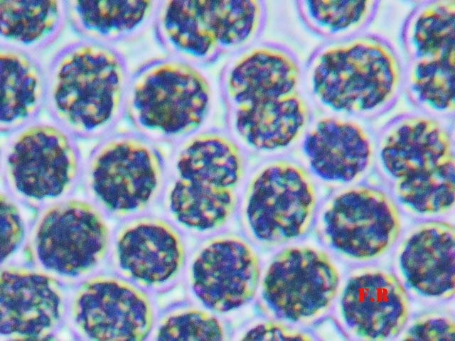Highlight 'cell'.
<instances>
[{
  "label": "cell",
  "mask_w": 455,
  "mask_h": 341,
  "mask_svg": "<svg viewBox=\"0 0 455 341\" xmlns=\"http://www.w3.org/2000/svg\"><path fill=\"white\" fill-rule=\"evenodd\" d=\"M159 0H67L68 23L81 38L114 46L152 28Z\"/></svg>",
  "instance_id": "obj_22"
},
{
  "label": "cell",
  "mask_w": 455,
  "mask_h": 341,
  "mask_svg": "<svg viewBox=\"0 0 455 341\" xmlns=\"http://www.w3.org/2000/svg\"><path fill=\"white\" fill-rule=\"evenodd\" d=\"M0 131H14L45 107L46 67L38 55L0 46Z\"/></svg>",
  "instance_id": "obj_23"
},
{
  "label": "cell",
  "mask_w": 455,
  "mask_h": 341,
  "mask_svg": "<svg viewBox=\"0 0 455 341\" xmlns=\"http://www.w3.org/2000/svg\"><path fill=\"white\" fill-rule=\"evenodd\" d=\"M454 228L441 221L417 227L403 241L399 265L407 284L429 298H449L454 293Z\"/></svg>",
  "instance_id": "obj_20"
},
{
  "label": "cell",
  "mask_w": 455,
  "mask_h": 341,
  "mask_svg": "<svg viewBox=\"0 0 455 341\" xmlns=\"http://www.w3.org/2000/svg\"><path fill=\"white\" fill-rule=\"evenodd\" d=\"M455 57L407 61L404 85L410 99L426 114L450 117L455 110Z\"/></svg>",
  "instance_id": "obj_27"
},
{
  "label": "cell",
  "mask_w": 455,
  "mask_h": 341,
  "mask_svg": "<svg viewBox=\"0 0 455 341\" xmlns=\"http://www.w3.org/2000/svg\"><path fill=\"white\" fill-rule=\"evenodd\" d=\"M301 75L299 64L289 51L252 44L227 62L220 86L224 101L258 94L284 96L298 91Z\"/></svg>",
  "instance_id": "obj_21"
},
{
  "label": "cell",
  "mask_w": 455,
  "mask_h": 341,
  "mask_svg": "<svg viewBox=\"0 0 455 341\" xmlns=\"http://www.w3.org/2000/svg\"><path fill=\"white\" fill-rule=\"evenodd\" d=\"M5 135L1 173L16 199L50 205L68 195L82 178L84 160L77 139L53 121L36 120Z\"/></svg>",
  "instance_id": "obj_8"
},
{
  "label": "cell",
  "mask_w": 455,
  "mask_h": 341,
  "mask_svg": "<svg viewBox=\"0 0 455 341\" xmlns=\"http://www.w3.org/2000/svg\"><path fill=\"white\" fill-rule=\"evenodd\" d=\"M317 197L309 173L284 159L257 168L245 188L240 215L247 234L265 245L304 235L314 220Z\"/></svg>",
  "instance_id": "obj_9"
},
{
  "label": "cell",
  "mask_w": 455,
  "mask_h": 341,
  "mask_svg": "<svg viewBox=\"0 0 455 341\" xmlns=\"http://www.w3.org/2000/svg\"><path fill=\"white\" fill-rule=\"evenodd\" d=\"M67 23V0H1L0 46L38 55Z\"/></svg>",
  "instance_id": "obj_24"
},
{
  "label": "cell",
  "mask_w": 455,
  "mask_h": 341,
  "mask_svg": "<svg viewBox=\"0 0 455 341\" xmlns=\"http://www.w3.org/2000/svg\"><path fill=\"white\" fill-rule=\"evenodd\" d=\"M156 337L160 340H223L225 332L213 314L188 308L176 310L163 318Z\"/></svg>",
  "instance_id": "obj_28"
},
{
  "label": "cell",
  "mask_w": 455,
  "mask_h": 341,
  "mask_svg": "<svg viewBox=\"0 0 455 341\" xmlns=\"http://www.w3.org/2000/svg\"><path fill=\"white\" fill-rule=\"evenodd\" d=\"M211 103V86L198 67L166 55L131 72L124 117L150 141L174 145L200 131Z\"/></svg>",
  "instance_id": "obj_5"
},
{
  "label": "cell",
  "mask_w": 455,
  "mask_h": 341,
  "mask_svg": "<svg viewBox=\"0 0 455 341\" xmlns=\"http://www.w3.org/2000/svg\"><path fill=\"white\" fill-rule=\"evenodd\" d=\"M259 278L256 251L245 239L233 234L204 242L195 252L189 271L194 296L215 313L232 311L250 302Z\"/></svg>",
  "instance_id": "obj_13"
},
{
  "label": "cell",
  "mask_w": 455,
  "mask_h": 341,
  "mask_svg": "<svg viewBox=\"0 0 455 341\" xmlns=\"http://www.w3.org/2000/svg\"><path fill=\"white\" fill-rule=\"evenodd\" d=\"M130 75L115 46L84 38L68 43L46 67L45 108L75 138L100 139L124 117Z\"/></svg>",
  "instance_id": "obj_1"
},
{
  "label": "cell",
  "mask_w": 455,
  "mask_h": 341,
  "mask_svg": "<svg viewBox=\"0 0 455 341\" xmlns=\"http://www.w3.org/2000/svg\"><path fill=\"white\" fill-rule=\"evenodd\" d=\"M264 18L257 0H159L152 28L167 55L198 67L252 45Z\"/></svg>",
  "instance_id": "obj_6"
},
{
  "label": "cell",
  "mask_w": 455,
  "mask_h": 341,
  "mask_svg": "<svg viewBox=\"0 0 455 341\" xmlns=\"http://www.w3.org/2000/svg\"><path fill=\"white\" fill-rule=\"evenodd\" d=\"M166 166L164 205L173 222L208 233L229 222L246 166L242 148L231 135L198 131L174 144Z\"/></svg>",
  "instance_id": "obj_2"
},
{
  "label": "cell",
  "mask_w": 455,
  "mask_h": 341,
  "mask_svg": "<svg viewBox=\"0 0 455 341\" xmlns=\"http://www.w3.org/2000/svg\"><path fill=\"white\" fill-rule=\"evenodd\" d=\"M379 4L377 0H305L297 1L296 9L312 32L336 41L364 33Z\"/></svg>",
  "instance_id": "obj_26"
},
{
  "label": "cell",
  "mask_w": 455,
  "mask_h": 341,
  "mask_svg": "<svg viewBox=\"0 0 455 341\" xmlns=\"http://www.w3.org/2000/svg\"><path fill=\"white\" fill-rule=\"evenodd\" d=\"M340 310L348 329L366 340H385L398 334L409 313L407 295L398 280L381 271L356 274L347 281Z\"/></svg>",
  "instance_id": "obj_17"
},
{
  "label": "cell",
  "mask_w": 455,
  "mask_h": 341,
  "mask_svg": "<svg viewBox=\"0 0 455 341\" xmlns=\"http://www.w3.org/2000/svg\"><path fill=\"white\" fill-rule=\"evenodd\" d=\"M301 151L311 171L323 180L347 183L362 176L375 160L369 130L353 119H319L304 135Z\"/></svg>",
  "instance_id": "obj_18"
},
{
  "label": "cell",
  "mask_w": 455,
  "mask_h": 341,
  "mask_svg": "<svg viewBox=\"0 0 455 341\" xmlns=\"http://www.w3.org/2000/svg\"><path fill=\"white\" fill-rule=\"evenodd\" d=\"M231 136L257 152L280 150L296 142L309 121V109L297 91L288 95L226 107Z\"/></svg>",
  "instance_id": "obj_19"
},
{
  "label": "cell",
  "mask_w": 455,
  "mask_h": 341,
  "mask_svg": "<svg viewBox=\"0 0 455 341\" xmlns=\"http://www.w3.org/2000/svg\"><path fill=\"white\" fill-rule=\"evenodd\" d=\"M306 74L321 105L363 117L390 108L404 85V67L394 46L381 36L365 32L321 46Z\"/></svg>",
  "instance_id": "obj_4"
},
{
  "label": "cell",
  "mask_w": 455,
  "mask_h": 341,
  "mask_svg": "<svg viewBox=\"0 0 455 341\" xmlns=\"http://www.w3.org/2000/svg\"><path fill=\"white\" fill-rule=\"evenodd\" d=\"M71 315L77 330L95 340H142L154 323L146 294L125 280L107 276L93 278L79 288Z\"/></svg>",
  "instance_id": "obj_14"
},
{
  "label": "cell",
  "mask_w": 455,
  "mask_h": 341,
  "mask_svg": "<svg viewBox=\"0 0 455 341\" xmlns=\"http://www.w3.org/2000/svg\"><path fill=\"white\" fill-rule=\"evenodd\" d=\"M339 283L334 264L310 247H288L267 267L262 283L263 301L273 315L291 323L307 321L331 305Z\"/></svg>",
  "instance_id": "obj_12"
},
{
  "label": "cell",
  "mask_w": 455,
  "mask_h": 341,
  "mask_svg": "<svg viewBox=\"0 0 455 341\" xmlns=\"http://www.w3.org/2000/svg\"><path fill=\"white\" fill-rule=\"evenodd\" d=\"M375 160L392 180L399 202L421 215L452 209L455 157L449 129L427 114L397 117L382 129Z\"/></svg>",
  "instance_id": "obj_3"
},
{
  "label": "cell",
  "mask_w": 455,
  "mask_h": 341,
  "mask_svg": "<svg viewBox=\"0 0 455 341\" xmlns=\"http://www.w3.org/2000/svg\"><path fill=\"white\" fill-rule=\"evenodd\" d=\"M114 255L122 272L136 283L159 287L173 281L186 261L178 230L155 216H136L122 224L113 240Z\"/></svg>",
  "instance_id": "obj_15"
},
{
  "label": "cell",
  "mask_w": 455,
  "mask_h": 341,
  "mask_svg": "<svg viewBox=\"0 0 455 341\" xmlns=\"http://www.w3.org/2000/svg\"><path fill=\"white\" fill-rule=\"evenodd\" d=\"M166 170L156 144L135 131H113L100 139L84 161L82 178L102 211L131 218L158 199Z\"/></svg>",
  "instance_id": "obj_7"
},
{
  "label": "cell",
  "mask_w": 455,
  "mask_h": 341,
  "mask_svg": "<svg viewBox=\"0 0 455 341\" xmlns=\"http://www.w3.org/2000/svg\"><path fill=\"white\" fill-rule=\"evenodd\" d=\"M242 340H308L311 337L279 323L265 322L247 330Z\"/></svg>",
  "instance_id": "obj_31"
},
{
  "label": "cell",
  "mask_w": 455,
  "mask_h": 341,
  "mask_svg": "<svg viewBox=\"0 0 455 341\" xmlns=\"http://www.w3.org/2000/svg\"><path fill=\"white\" fill-rule=\"evenodd\" d=\"M454 321L443 316L421 319L407 331L404 339L413 340H454Z\"/></svg>",
  "instance_id": "obj_30"
},
{
  "label": "cell",
  "mask_w": 455,
  "mask_h": 341,
  "mask_svg": "<svg viewBox=\"0 0 455 341\" xmlns=\"http://www.w3.org/2000/svg\"><path fill=\"white\" fill-rule=\"evenodd\" d=\"M110 231L102 211L89 201L63 199L45 207L32 228L29 246L47 270L77 276L106 256Z\"/></svg>",
  "instance_id": "obj_10"
},
{
  "label": "cell",
  "mask_w": 455,
  "mask_h": 341,
  "mask_svg": "<svg viewBox=\"0 0 455 341\" xmlns=\"http://www.w3.org/2000/svg\"><path fill=\"white\" fill-rule=\"evenodd\" d=\"M319 227L326 244L347 258L364 261L385 253L401 232L392 199L369 186H357L333 197L323 209Z\"/></svg>",
  "instance_id": "obj_11"
},
{
  "label": "cell",
  "mask_w": 455,
  "mask_h": 341,
  "mask_svg": "<svg viewBox=\"0 0 455 341\" xmlns=\"http://www.w3.org/2000/svg\"><path fill=\"white\" fill-rule=\"evenodd\" d=\"M0 331L21 339L48 336L63 313V291L50 276L20 268L1 274Z\"/></svg>",
  "instance_id": "obj_16"
},
{
  "label": "cell",
  "mask_w": 455,
  "mask_h": 341,
  "mask_svg": "<svg viewBox=\"0 0 455 341\" xmlns=\"http://www.w3.org/2000/svg\"><path fill=\"white\" fill-rule=\"evenodd\" d=\"M401 40L408 61L455 57V0L420 2L405 21Z\"/></svg>",
  "instance_id": "obj_25"
},
{
  "label": "cell",
  "mask_w": 455,
  "mask_h": 341,
  "mask_svg": "<svg viewBox=\"0 0 455 341\" xmlns=\"http://www.w3.org/2000/svg\"><path fill=\"white\" fill-rule=\"evenodd\" d=\"M26 226L16 202L8 194L1 195V260L3 262L22 244Z\"/></svg>",
  "instance_id": "obj_29"
}]
</instances>
